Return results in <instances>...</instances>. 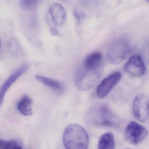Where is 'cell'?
Here are the masks:
<instances>
[{
    "label": "cell",
    "mask_w": 149,
    "mask_h": 149,
    "mask_svg": "<svg viewBox=\"0 0 149 149\" xmlns=\"http://www.w3.org/2000/svg\"><path fill=\"white\" fill-rule=\"evenodd\" d=\"M29 68L28 64H25L21 66L17 70H15L12 75L6 80L1 87L0 88V108L1 107L4 101V97L6 93L13 84L24 74Z\"/></svg>",
    "instance_id": "9c48e42d"
},
{
    "label": "cell",
    "mask_w": 149,
    "mask_h": 149,
    "mask_svg": "<svg viewBox=\"0 0 149 149\" xmlns=\"http://www.w3.org/2000/svg\"><path fill=\"white\" fill-rule=\"evenodd\" d=\"M42 0H20V5L23 9L30 10L35 8Z\"/></svg>",
    "instance_id": "2e32d148"
},
{
    "label": "cell",
    "mask_w": 149,
    "mask_h": 149,
    "mask_svg": "<svg viewBox=\"0 0 149 149\" xmlns=\"http://www.w3.org/2000/svg\"><path fill=\"white\" fill-rule=\"evenodd\" d=\"M87 123L98 127H118L120 120L117 116L105 104H97L93 105L86 114Z\"/></svg>",
    "instance_id": "6da1fadb"
},
{
    "label": "cell",
    "mask_w": 149,
    "mask_h": 149,
    "mask_svg": "<svg viewBox=\"0 0 149 149\" xmlns=\"http://www.w3.org/2000/svg\"><path fill=\"white\" fill-rule=\"evenodd\" d=\"M122 77L119 72H116L104 79L97 88V97L103 98L107 96L111 90L117 84Z\"/></svg>",
    "instance_id": "52a82bcc"
},
{
    "label": "cell",
    "mask_w": 149,
    "mask_h": 149,
    "mask_svg": "<svg viewBox=\"0 0 149 149\" xmlns=\"http://www.w3.org/2000/svg\"><path fill=\"white\" fill-rule=\"evenodd\" d=\"M49 14L55 26L61 27L65 24L67 19V13L61 4L58 3L52 4L49 7Z\"/></svg>",
    "instance_id": "30bf717a"
},
{
    "label": "cell",
    "mask_w": 149,
    "mask_h": 149,
    "mask_svg": "<svg viewBox=\"0 0 149 149\" xmlns=\"http://www.w3.org/2000/svg\"><path fill=\"white\" fill-rule=\"evenodd\" d=\"M1 40L0 39V48H1Z\"/></svg>",
    "instance_id": "ac0fdd59"
},
{
    "label": "cell",
    "mask_w": 149,
    "mask_h": 149,
    "mask_svg": "<svg viewBox=\"0 0 149 149\" xmlns=\"http://www.w3.org/2000/svg\"><path fill=\"white\" fill-rule=\"evenodd\" d=\"M115 147V139L112 133L107 132L102 135L98 143V149H113Z\"/></svg>",
    "instance_id": "4fadbf2b"
},
{
    "label": "cell",
    "mask_w": 149,
    "mask_h": 149,
    "mask_svg": "<svg viewBox=\"0 0 149 149\" xmlns=\"http://www.w3.org/2000/svg\"><path fill=\"white\" fill-rule=\"evenodd\" d=\"M148 132L145 127L136 122L130 123L125 128V137L132 144H139L147 137Z\"/></svg>",
    "instance_id": "5b68a950"
},
{
    "label": "cell",
    "mask_w": 149,
    "mask_h": 149,
    "mask_svg": "<svg viewBox=\"0 0 149 149\" xmlns=\"http://www.w3.org/2000/svg\"><path fill=\"white\" fill-rule=\"evenodd\" d=\"M130 52L128 41L125 38L118 39L111 45L107 52L109 61L113 64L122 62Z\"/></svg>",
    "instance_id": "277c9868"
},
{
    "label": "cell",
    "mask_w": 149,
    "mask_h": 149,
    "mask_svg": "<svg viewBox=\"0 0 149 149\" xmlns=\"http://www.w3.org/2000/svg\"><path fill=\"white\" fill-rule=\"evenodd\" d=\"M103 57L99 52L91 53L86 56L84 61L83 66L87 68L98 69H102Z\"/></svg>",
    "instance_id": "8fae6325"
},
{
    "label": "cell",
    "mask_w": 149,
    "mask_h": 149,
    "mask_svg": "<svg viewBox=\"0 0 149 149\" xmlns=\"http://www.w3.org/2000/svg\"><path fill=\"white\" fill-rule=\"evenodd\" d=\"M63 145L67 149H86L89 145V136L80 125L70 124L65 128L63 136Z\"/></svg>",
    "instance_id": "7a4b0ae2"
},
{
    "label": "cell",
    "mask_w": 149,
    "mask_h": 149,
    "mask_svg": "<svg viewBox=\"0 0 149 149\" xmlns=\"http://www.w3.org/2000/svg\"><path fill=\"white\" fill-rule=\"evenodd\" d=\"M32 99L27 95L22 97L17 104V109L19 112L24 116H30L33 114Z\"/></svg>",
    "instance_id": "7c38bea8"
},
{
    "label": "cell",
    "mask_w": 149,
    "mask_h": 149,
    "mask_svg": "<svg viewBox=\"0 0 149 149\" xmlns=\"http://www.w3.org/2000/svg\"><path fill=\"white\" fill-rule=\"evenodd\" d=\"M60 1H66V0H60Z\"/></svg>",
    "instance_id": "d6986e66"
},
{
    "label": "cell",
    "mask_w": 149,
    "mask_h": 149,
    "mask_svg": "<svg viewBox=\"0 0 149 149\" xmlns=\"http://www.w3.org/2000/svg\"><path fill=\"white\" fill-rule=\"evenodd\" d=\"M21 146L16 140H5L0 139V149H22Z\"/></svg>",
    "instance_id": "9a60e30c"
},
{
    "label": "cell",
    "mask_w": 149,
    "mask_h": 149,
    "mask_svg": "<svg viewBox=\"0 0 149 149\" xmlns=\"http://www.w3.org/2000/svg\"><path fill=\"white\" fill-rule=\"evenodd\" d=\"M124 70L133 77L142 76L145 72L146 68L142 58L139 56H132L125 63Z\"/></svg>",
    "instance_id": "ba28073f"
},
{
    "label": "cell",
    "mask_w": 149,
    "mask_h": 149,
    "mask_svg": "<svg viewBox=\"0 0 149 149\" xmlns=\"http://www.w3.org/2000/svg\"><path fill=\"white\" fill-rule=\"evenodd\" d=\"M50 32L53 35L58 36L59 35V34H60L59 31L56 29L54 27H51L50 29Z\"/></svg>",
    "instance_id": "e0dca14e"
},
{
    "label": "cell",
    "mask_w": 149,
    "mask_h": 149,
    "mask_svg": "<svg viewBox=\"0 0 149 149\" xmlns=\"http://www.w3.org/2000/svg\"><path fill=\"white\" fill-rule=\"evenodd\" d=\"M102 69L87 68L82 66L75 77V84L79 89L87 91L93 88L102 77Z\"/></svg>",
    "instance_id": "3957f363"
},
{
    "label": "cell",
    "mask_w": 149,
    "mask_h": 149,
    "mask_svg": "<svg viewBox=\"0 0 149 149\" xmlns=\"http://www.w3.org/2000/svg\"><path fill=\"white\" fill-rule=\"evenodd\" d=\"M36 78L39 81L55 90L58 91L63 90V85L59 81L41 75H36Z\"/></svg>",
    "instance_id": "5bb4252c"
},
{
    "label": "cell",
    "mask_w": 149,
    "mask_h": 149,
    "mask_svg": "<svg viewBox=\"0 0 149 149\" xmlns=\"http://www.w3.org/2000/svg\"><path fill=\"white\" fill-rule=\"evenodd\" d=\"M149 99L144 94L138 95L133 104V114L134 117L141 123L147 120L149 116Z\"/></svg>",
    "instance_id": "8992f818"
}]
</instances>
